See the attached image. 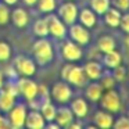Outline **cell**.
Returning a JSON list of instances; mask_svg holds the SVG:
<instances>
[{
    "label": "cell",
    "instance_id": "21",
    "mask_svg": "<svg viewBox=\"0 0 129 129\" xmlns=\"http://www.w3.org/2000/svg\"><path fill=\"white\" fill-rule=\"evenodd\" d=\"M104 89L101 87V85L97 81H92V83H89L86 86V90H85V96H86L87 100L90 101H99L103 94Z\"/></svg>",
    "mask_w": 129,
    "mask_h": 129
},
{
    "label": "cell",
    "instance_id": "27",
    "mask_svg": "<svg viewBox=\"0 0 129 129\" xmlns=\"http://www.w3.org/2000/svg\"><path fill=\"white\" fill-rule=\"evenodd\" d=\"M32 29H34V34L38 38H46L49 35V28H47V24H46L45 18H40V20L35 21Z\"/></svg>",
    "mask_w": 129,
    "mask_h": 129
},
{
    "label": "cell",
    "instance_id": "10",
    "mask_svg": "<svg viewBox=\"0 0 129 129\" xmlns=\"http://www.w3.org/2000/svg\"><path fill=\"white\" fill-rule=\"evenodd\" d=\"M68 34H70V38L71 40L76 42L78 45H81L82 47L83 46H87L90 43V32H89V28L83 26L82 24H71L70 25V29H68Z\"/></svg>",
    "mask_w": 129,
    "mask_h": 129
},
{
    "label": "cell",
    "instance_id": "37",
    "mask_svg": "<svg viewBox=\"0 0 129 129\" xmlns=\"http://www.w3.org/2000/svg\"><path fill=\"white\" fill-rule=\"evenodd\" d=\"M3 3H6L7 6H15L18 3V0H2Z\"/></svg>",
    "mask_w": 129,
    "mask_h": 129
},
{
    "label": "cell",
    "instance_id": "12",
    "mask_svg": "<svg viewBox=\"0 0 129 129\" xmlns=\"http://www.w3.org/2000/svg\"><path fill=\"white\" fill-rule=\"evenodd\" d=\"M10 21L14 24L17 28H25L28 26L29 21H31V17H29V13L26 11L22 7H17L11 11L10 14Z\"/></svg>",
    "mask_w": 129,
    "mask_h": 129
},
{
    "label": "cell",
    "instance_id": "14",
    "mask_svg": "<svg viewBox=\"0 0 129 129\" xmlns=\"http://www.w3.org/2000/svg\"><path fill=\"white\" fill-rule=\"evenodd\" d=\"M75 119V115L71 111L70 107H58L56 110V118H54V122L58 123V126H62V128H67L72 121Z\"/></svg>",
    "mask_w": 129,
    "mask_h": 129
},
{
    "label": "cell",
    "instance_id": "20",
    "mask_svg": "<svg viewBox=\"0 0 129 129\" xmlns=\"http://www.w3.org/2000/svg\"><path fill=\"white\" fill-rule=\"evenodd\" d=\"M15 96L7 92L6 89H0V112H9L10 108L15 104Z\"/></svg>",
    "mask_w": 129,
    "mask_h": 129
},
{
    "label": "cell",
    "instance_id": "18",
    "mask_svg": "<svg viewBox=\"0 0 129 129\" xmlns=\"http://www.w3.org/2000/svg\"><path fill=\"white\" fill-rule=\"evenodd\" d=\"M78 21L86 28H93L97 24V14L92 9H82L78 13Z\"/></svg>",
    "mask_w": 129,
    "mask_h": 129
},
{
    "label": "cell",
    "instance_id": "9",
    "mask_svg": "<svg viewBox=\"0 0 129 129\" xmlns=\"http://www.w3.org/2000/svg\"><path fill=\"white\" fill-rule=\"evenodd\" d=\"M61 54L62 58L68 62H75L83 57V51H82V46L78 45L74 40H65L61 46Z\"/></svg>",
    "mask_w": 129,
    "mask_h": 129
},
{
    "label": "cell",
    "instance_id": "36",
    "mask_svg": "<svg viewBox=\"0 0 129 129\" xmlns=\"http://www.w3.org/2000/svg\"><path fill=\"white\" fill-rule=\"evenodd\" d=\"M22 2H24V4H26V6L34 7V6H36V2H38V0H22Z\"/></svg>",
    "mask_w": 129,
    "mask_h": 129
},
{
    "label": "cell",
    "instance_id": "1",
    "mask_svg": "<svg viewBox=\"0 0 129 129\" xmlns=\"http://www.w3.org/2000/svg\"><path fill=\"white\" fill-rule=\"evenodd\" d=\"M32 54L34 60L38 65H47L54 58L53 45L46 38H39L36 42L32 45Z\"/></svg>",
    "mask_w": 129,
    "mask_h": 129
},
{
    "label": "cell",
    "instance_id": "7",
    "mask_svg": "<svg viewBox=\"0 0 129 129\" xmlns=\"http://www.w3.org/2000/svg\"><path fill=\"white\" fill-rule=\"evenodd\" d=\"M72 89H71L70 83L65 81H58L51 86L50 90V96L60 104H67L68 101H71L72 99Z\"/></svg>",
    "mask_w": 129,
    "mask_h": 129
},
{
    "label": "cell",
    "instance_id": "17",
    "mask_svg": "<svg viewBox=\"0 0 129 129\" xmlns=\"http://www.w3.org/2000/svg\"><path fill=\"white\" fill-rule=\"evenodd\" d=\"M94 119V123L97 128H101V129H110L112 128V123H114V117H112L111 112L106 111V110H100L94 114L93 117Z\"/></svg>",
    "mask_w": 129,
    "mask_h": 129
},
{
    "label": "cell",
    "instance_id": "2",
    "mask_svg": "<svg viewBox=\"0 0 129 129\" xmlns=\"http://www.w3.org/2000/svg\"><path fill=\"white\" fill-rule=\"evenodd\" d=\"M61 78L62 81L68 82L70 85L76 87H83L86 86V75L83 72V68L74 62H68L61 68Z\"/></svg>",
    "mask_w": 129,
    "mask_h": 129
},
{
    "label": "cell",
    "instance_id": "11",
    "mask_svg": "<svg viewBox=\"0 0 129 129\" xmlns=\"http://www.w3.org/2000/svg\"><path fill=\"white\" fill-rule=\"evenodd\" d=\"M14 68H15V72L21 76H34L35 72H36V62L35 60L29 58V57L25 56H18L15 58L14 62Z\"/></svg>",
    "mask_w": 129,
    "mask_h": 129
},
{
    "label": "cell",
    "instance_id": "26",
    "mask_svg": "<svg viewBox=\"0 0 129 129\" xmlns=\"http://www.w3.org/2000/svg\"><path fill=\"white\" fill-rule=\"evenodd\" d=\"M97 81H99V83L101 85V87H103L104 90L112 89V87L115 86V82H117L115 78L112 76V72H110V71H104Z\"/></svg>",
    "mask_w": 129,
    "mask_h": 129
},
{
    "label": "cell",
    "instance_id": "40",
    "mask_svg": "<svg viewBox=\"0 0 129 129\" xmlns=\"http://www.w3.org/2000/svg\"><path fill=\"white\" fill-rule=\"evenodd\" d=\"M128 117H129V112H128Z\"/></svg>",
    "mask_w": 129,
    "mask_h": 129
},
{
    "label": "cell",
    "instance_id": "8",
    "mask_svg": "<svg viewBox=\"0 0 129 129\" xmlns=\"http://www.w3.org/2000/svg\"><path fill=\"white\" fill-rule=\"evenodd\" d=\"M15 83H17V87H18V93H20L26 101H31V100H34V99L38 97L39 85L35 81H32L29 76H21Z\"/></svg>",
    "mask_w": 129,
    "mask_h": 129
},
{
    "label": "cell",
    "instance_id": "32",
    "mask_svg": "<svg viewBox=\"0 0 129 129\" xmlns=\"http://www.w3.org/2000/svg\"><path fill=\"white\" fill-rule=\"evenodd\" d=\"M112 128L115 129H129V117H119L117 121H114Z\"/></svg>",
    "mask_w": 129,
    "mask_h": 129
},
{
    "label": "cell",
    "instance_id": "41",
    "mask_svg": "<svg viewBox=\"0 0 129 129\" xmlns=\"http://www.w3.org/2000/svg\"><path fill=\"white\" fill-rule=\"evenodd\" d=\"M72 2H75V0H72Z\"/></svg>",
    "mask_w": 129,
    "mask_h": 129
},
{
    "label": "cell",
    "instance_id": "24",
    "mask_svg": "<svg viewBox=\"0 0 129 129\" xmlns=\"http://www.w3.org/2000/svg\"><path fill=\"white\" fill-rule=\"evenodd\" d=\"M89 6L97 15H103L111 7V0H89Z\"/></svg>",
    "mask_w": 129,
    "mask_h": 129
},
{
    "label": "cell",
    "instance_id": "5",
    "mask_svg": "<svg viewBox=\"0 0 129 129\" xmlns=\"http://www.w3.org/2000/svg\"><path fill=\"white\" fill-rule=\"evenodd\" d=\"M46 24H47L49 28V35L57 38V39H64L68 34V28L64 22L61 21V18L58 15L53 14V13H49L45 17Z\"/></svg>",
    "mask_w": 129,
    "mask_h": 129
},
{
    "label": "cell",
    "instance_id": "34",
    "mask_svg": "<svg viewBox=\"0 0 129 129\" xmlns=\"http://www.w3.org/2000/svg\"><path fill=\"white\" fill-rule=\"evenodd\" d=\"M112 4L121 13H125L129 10V0H112Z\"/></svg>",
    "mask_w": 129,
    "mask_h": 129
},
{
    "label": "cell",
    "instance_id": "22",
    "mask_svg": "<svg viewBox=\"0 0 129 129\" xmlns=\"http://www.w3.org/2000/svg\"><path fill=\"white\" fill-rule=\"evenodd\" d=\"M103 15H104V21H106V24L108 26H111V28H118V26H119V21H121L122 13H121L118 9L110 7Z\"/></svg>",
    "mask_w": 129,
    "mask_h": 129
},
{
    "label": "cell",
    "instance_id": "15",
    "mask_svg": "<svg viewBox=\"0 0 129 129\" xmlns=\"http://www.w3.org/2000/svg\"><path fill=\"white\" fill-rule=\"evenodd\" d=\"M82 68H83L86 78L90 79V81H97L103 74V64H100L96 60H89Z\"/></svg>",
    "mask_w": 129,
    "mask_h": 129
},
{
    "label": "cell",
    "instance_id": "25",
    "mask_svg": "<svg viewBox=\"0 0 129 129\" xmlns=\"http://www.w3.org/2000/svg\"><path fill=\"white\" fill-rule=\"evenodd\" d=\"M56 110H57V107L54 106V104H51L50 101L43 103L42 106L39 107V111H40V114H42V117L45 118L46 122L54 121V118H56Z\"/></svg>",
    "mask_w": 129,
    "mask_h": 129
},
{
    "label": "cell",
    "instance_id": "38",
    "mask_svg": "<svg viewBox=\"0 0 129 129\" xmlns=\"http://www.w3.org/2000/svg\"><path fill=\"white\" fill-rule=\"evenodd\" d=\"M3 85H4V74L3 71H0V89L3 87Z\"/></svg>",
    "mask_w": 129,
    "mask_h": 129
},
{
    "label": "cell",
    "instance_id": "16",
    "mask_svg": "<svg viewBox=\"0 0 129 129\" xmlns=\"http://www.w3.org/2000/svg\"><path fill=\"white\" fill-rule=\"evenodd\" d=\"M71 111L74 112L78 119H82L87 115L89 112V106H87V101L85 100L83 97H75L72 101H71Z\"/></svg>",
    "mask_w": 129,
    "mask_h": 129
},
{
    "label": "cell",
    "instance_id": "33",
    "mask_svg": "<svg viewBox=\"0 0 129 129\" xmlns=\"http://www.w3.org/2000/svg\"><path fill=\"white\" fill-rule=\"evenodd\" d=\"M119 28L125 32L126 35H129V13L125 11V14L121 15V21H119Z\"/></svg>",
    "mask_w": 129,
    "mask_h": 129
},
{
    "label": "cell",
    "instance_id": "39",
    "mask_svg": "<svg viewBox=\"0 0 129 129\" xmlns=\"http://www.w3.org/2000/svg\"><path fill=\"white\" fill-rule=\"evenodd\" d=\"M128 74H129V65H128Z\"/></svg>",
    "mask_w": 129,
    "mask_h": 129
},
{
    "label": "cell",
    "instance_id": "35",
    "mask_svg": "<svg viewBox=\"0 0 129 129\" xmlns=\"http://www.w3.org/2000/svg\"><path fill=\"white\" fill-rule=\"evenodd\" d=\"M3 128H10V126H9V122H7V118H4L0 112V129Z\"/></svg>",
    "mask_w": 129,
    "mask_h": 129
},
{
    "label": "cell",
    "instance_id": "29",
    "mask_svg": "<svg viewBox=\"0 0 129 129\" xmlns=\"http://www.w3.org/2000/svg\"><path fill=\"white\" fill-rule=\"evenodd\" d=\"M10 14H11V10L9 9L6 3H0V25H6L10 22Z\"/></svg>",
    "mask_w": 129,
    "mask_h": 129
},
{
    "label": "cell",
    "instance_id": "30",
    "mask_svg": "<svg viewBox=\"0 0 129 129\" xmlns=\"http://www.w3.org/2000/svg\"><path fill=\"white\" fill-rule=\"evenodd\" d=\"M11 57V47L7 42L0 40V61H9Z\"/></svg>",
    "mask_w": 129,
    "mask_h": 129
},
{
    "label": "cell",
    "instance_id": "28",
    "mask_svg": "<svg viewBox=\"0 0 129 129\" xmlns=\"http://www.w3.org/2000/svg\"><path fill=\"white\" fill-rule=\"evenodd\" d=\"M36 6L40 13L49 14V13H53L57 9V0H38Z\"/></svg>",
    "mask_w": 129,
    "mask_h": 129
},
{
    "label": "cell",
    "instance_id": "6",
    "mask_svg": "<svg viewBox=\"0 0 129 129\" xmlns=\"http://www.w3.org/2000/svg\"><path fill=\"white\" fill-rule=\"evenodd\" d=\"M78 13H79L78 6L72 0H65L57 9V15L61 18V21L65 25H71V24L76 22L78 21Z\"/></svg>",
    "mask_w": 129,
    "mask_h": 129
},
{
    "label": "cell",
    "instance_id": "19",
    "mask_svg": "<svg viewBox=\"0 0 129 129\" xmlns=\"http://www.w3.org/2000/svg\"><path fill=\"white\" fill-rule=\"evenodd\" d=\"M103 65L108 70H112V68L118 67V65L122 62V56H121L119 51L114 50L111 51H107V53H103V60H101Z\"/></svg>",
    "mask_w": 129,
    "mask_h": 129
},
{
    "label": "cell",
    "instance_id": "4",
    "mask_svg": "<svg viewBox=\"0 0 129 129\" xmlns=\"http://www.w3.org/2000/svg\"><path fill=\"white\" fill-rule=\"evenodd\" d=\"M26 106L22 103H15L14 106L10 108V111L7 112V122H9L10 128H15V129H21L25 126V118H26Z\"/></svg>",
    "mask_w": 129,
    "mask_h": 129
},
{
    "label": "cell",
    "instance_id": "31",
    "mask_svg": "<svg viewBox=\"0 0 129 129\" xmlns=\"http://www.w3.org/2000/svg\"><path fill=\"white\" fill-rule=\"evenodd\" d=\"M112 76L115 78V81H117V82L125 81V78H126V68L123 67L122 64H119L118 67L112 68Z\"/></svg>",
    "mask_w": 129,
    "mask_h": 129
},
{
    "label": "cell",
    "instance_id": "13",
    "mask_svg": "<svg viewBox=\"0 0 129 129\" xmlns=\"http://www.w3.org/2000/svg\"><path fill=\"white\" fill-rule=\"evenodd\" d=\"M25 126L29 129H43L46 126V121L42 117L39 110H32L26 112L25 118Z\"/></svg>",
    "mask_w": 129,
    "mask_h": 129
},
{
    "label": "cell",
    "instance_id": "3",
    "mask_svg": "<svg viewBox=\"0 0 129 129\" xmlns=\"http://www.w3.org/2000/svg\"><path fill=\"white\" fill-rule=\"evenodd\" d=\"M99 103H100V107L103 110L114 114V112H118L121 110L122 101H121L119 93L112 87V89L104 90L103 94H101V97H100V100H99Z\"/></svg>",
    "mask_w": 129,
    "mask_h": 129
},
{
    "label": "cell",
    "instance_id": "23",
    "mask_svg": "<svg viewBox=\"0 0 129 129\" xmlns=\"http://www.w3.org/2000/svg\"><path fill=\"white\" fill-rule=\"evenodd\" d=\"M117 47V43L115 39L110 35H103V36L99 38L97 40V50L100 53H107V51H111Z\"/></svg>",
    "mask_w": 129,
    "mask_h": 129
}]
</instances>
